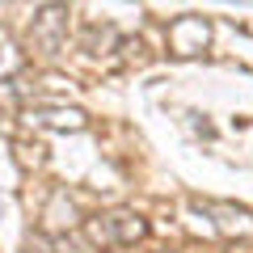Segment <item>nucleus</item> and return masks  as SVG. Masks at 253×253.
Wrapping results in <instances>:
<instances>
[{
	"mask_svg": "<svg viewBox=\"0 0 253 253\" xmlns=\"http://www.w3.org/2000/svg\"><path fill=\"white\" fill-rule=\"evenodd\" d=\"M84 232H89L93 245H101V249H114V245H135L148 236V224L135 215V211H110V215H93L89 224H84Z\"/></svg>",
	"mask_w": 253,
	"mask_h": 253,
	"instance_id": "nucleus-1",
	"label": "nucleus"
},
{
	"mask_svg": "<svg viewBox=\"0 0 253 253\" xmlns=\"http://www.w3.org/2000/svg\"><path fill=\"white\" fill-rule=\"evenodd\" d=\"M207 38H211V30H207V21H203V17H181V21H173V26H169V42H173V51H177V55L207 51Z\"/></svg>",
	"mask_w": 253,
	"mask_h": 253,
	"instance_id": "nucleus-2",
	"label": "nucleus"
}]
</instances>
